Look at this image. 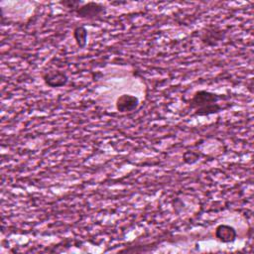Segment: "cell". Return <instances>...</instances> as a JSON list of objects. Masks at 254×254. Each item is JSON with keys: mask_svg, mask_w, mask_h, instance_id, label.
Returning a JSON list of instances; mask_svg holds the SVG:
<instances>
[{"mask_svg": "<svg viewBox=\"0 0 254 254\" xmlns=\"http://www.w3.org/2000/svg\"><path fill=\"white\" fill-rule=\"evenodd\" d=\"M222 97L216 93L198 90L194 92L192 98L190 99V108L194 109V115L205 116L213 113H217L221 110V106L217 103Z\"/></svg>", "mask_w": 254, "mask_h": 254, "instance_id": "obj_1", "label": "cell"}, {"mask_svg": "<svg viewBox=\"0 0 254 254\" xmlns=\"http://www.w3.org/2000/svg\"><path fill=\"white\" fill-rule=\"evenodd\" d=\"M104 8L105 7L99 3L87 2V3L79 6L74 12L77 17L92 19V18H95V17L101 15L105 11Z\"/></svg>", "mask_w": 254, "mask_h": 254, "instance_id": "obj_2", "label": "cell"}, {"mask_svg": "<svg viewBox=\"0 0 254 254\" xmlns=\"http://www.w3.org/2000/svg\"><path fill=\"white\" fill-rule=\"evenodd\" d=\"M43 79L45 83L51 87H61L66 84L68 78L64 71L50 70L43 74Z\"/></svg>", "mask_w": 254, "mask_h": 254, "instance_id": "obj_3", "label": "cell"}, {"mask_svg": "<svg viewBox=\"0 0 254 254\" xmlns=\"http://www.w3.org/2000/svg\"><path fill=\"white\" fill-rule=\"evenodd\" d=\"M139 105L138 97L131 94H122L116 100V108L120 112L133 111Z\"/></svg>", "mask_w": 254, "mask_h": 254, "instance_id": "obj_4", "label": "cell"}, {"mask_svg": "<svg viewBox=\"0 0 254 254\" xmlns=\"http://www.w3.org/2000/svg\"><path fill=\"white\" fill-rule=\"evenodd\" d=\"M215 237L223 243L233 242L236 238V230L230 225L219 224L215 228Z\"/></svg>", "mask_w": 254, "mask_h": 254, "instance_id": "obj_5", "label": "cell"}, {"mask_svg": "<svg viewBox=\"0 0 254 254\" xmlns=\"http://www.w3.org/2000/svg\"><path fill=\"white\" fill-rule=\"evenodd\" d=\"M73 38L79 48H84L87 42V31L83 26H78L73 30Z\"/></svg>", "mask_w": 254, "mask_h": 254, "instance_id": "obj_6", "label": "cell"}, {"mask_svg": "<svg viewBox=\"0 0 254 254\" xmlns=\"http://www.w3.org/2000/svg\"><path fill=\"white\" fill-rule=\"evenodd\" d=\"M61 4L64 5L66 8H70L73 11H75L79 6H81L80 1H74V0H65V1H61Z\"/></svg>", "mask_w": 254, "mask_h": 254, "instance_id": "obj_7", "label": "cell"}]
</instances>
